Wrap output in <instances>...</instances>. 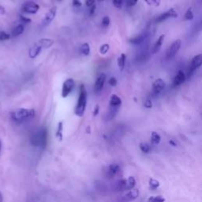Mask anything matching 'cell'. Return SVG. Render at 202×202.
I'll use <instances>...</instances> for the list:
<instances>
[{
  "label": "cell",
  "instance_id": "bcb514c9",
  "mask_svg": "<svg viewBox=\"0 0 202 202\" xmlns=\"http://www.w3.org/2000/svg\"><path fill=\"white\" fill-rule=\"evenodd\" d=\"M1 149H2V140H0V152H1Z\"/></svg>",
  "mask_w": 202,
  "mask_h": 202
},
{
  "label": "cell",
  "instance_id": "d4e9b609",
  "mask_svg": "<svg viewBox=\"0 0 202 202\" xmlns=\"http://www.w3.org/2000/svg\"><path fill=\"white\" fill-rule=\"evenodd\" d=\"M144 39H145V36H137V37H134V38L131 39V40H130V43L134 44H140L141 42H143Z\"/></svg>",
  "mask_w": 202,
  "mask_h": 202
},
{
  "label": "cell",
  "instance_id": "cb8c5ba5",
  "mask_svg": "<svg viewBox=\"0 0 202 202\" xmlns=\"http://www.w3.org/2000/svg\"><path fill=\"white\" fill-rule=\"evenodd\" d=\"M62 130H63V124L62 122H59L56 131V137L60 140H62Z\"/></svg>",
  "mask_w": 202,
  "mask_h": 202
},
{
  "label": "cell",
  "instance_id": "2e32d148",
  "mask_svg": "<svg viewBox=\"0 0 202 202\" xmlns=\"http://www.w3.org/2000/svg\"><path fill=\"white\" fill-rule=\"evenodd\" d=\"M164 38H165V35H164V34L160 36L158 40H157L156 42H155V45H154L153 48H152V54H156L160 51L161 47H162L163 44H164Z\"/></svg>",
  "mask_w": 202,
  "mask_h": 202
},
{
  "label": "cell",
  "instance_id": "8d00e7d4",
  "mask_svg": "<svg viewBox=\"0 0 202 202\" xmlns=\"http://www.w3.org/2000/svg\"><path fill=\"white\" fill-rule=\"evenodd\" d=\"M144 106H145V107H146V108H149V109L152 108V101L148 99V100H145V104H144Z\"/></svg>",
  "mask_w": 202,
  "mask_h": 202
},
{
  "label": "cell",
  "instance_id": "60d3db41",
  "mask_svg": "<svg viewBox=\"0 0 202 202\" xmlns=\"http://www.w3.org/2000/svg\"><path fill=\"white\" fill-rule=\"evenodd\" d=\"M99 111H100V106H99L98 104H96V105L95 106V107H94L93 113H92L93 116H96L99 114Z\"/></svg>",
  "mask_w": 202,
  "mask_h": 202
},
{
  "label": "cell",
  "instance_id": "7dc6e473",
  "mask_svg": "<svg viewBox=\"0 0 202 202\" xmlns=\"http://www.w3.org/2000/svg\"><path fill=\"white\" fill-rule=\"evenodd\" d=\"M99 1H104V0H99Z\"/></svg>",
  "mask_w": 202,
  "mask_h": 202
},
{
  "label": "cell",
  "instance_id": "8fae6325",
  "mask_svg": "<svg viewBox=\"0 0 202 202\" xmlns=\"http://www.w3.org/2000/svg\"><path fill=\"white\" fill-rule=\"evenodd\" d=\"M56 12H57V8L56 7H53L48 10L47 13H46L45 18L44 20V25H47L54 20L55 15H56Z\"/></svg>",
  "mask_w": 202,
  "mask_h": 202
},
{
  "label": "cell",
  "instance_id": "7a4b0ae2",
  "mask_svg": "<svg viewBox=\"0 0 202 202\" xmlns=\"http://www.w3.org/2000/svg\"><path fill=\"white\" fill-rule=\"evenodd\" d=\"M36 112L33 109L18 108L11 113V118L15 122H23L28 119H32L35 116Z\"/></svg>",
  "mask_w": 202,
  "mask_h": 202
},
{
  "label": "cell",
  "instance_id": "ba28073f",
  "mask_svg": "<svg viewBox=\"0 0 202 202\" xmlns=\"http://www.w3.org/2000/svg\"><path fill=\"white\" fill-rule=\"evenodd\" d=\"M120 166L118 164H112L107 167V170H105V175L109 179L115 177L120 171Z\"/></svg>",
  "mask_w": 202,
  "mask_h": 202
},
{
  "label": "cell",
  "instance_id": "ab89813d",
  "mask_svg": "<svg viewBox=\"0 0 202 202\" xmlns=\"http://www.w3.org/2000/svg\"><path fill=\"white\" fill-rule=\"evenodd\" d=\"M95 1L96 0H85V5L89 7H91L95 4Z\"/></svg>",
  "mask_w": 202,
  "mask_h": 202
},
{
  "label": "cell",
  "instance_id": "d590c367",
  "mask_svg": "<svg viewBox=\"0 0 202 202\" xmlns=\"http://www.w3.org/2000/svg\"><path fill=\"white\" fill-rule=\"evenodd\" d=\"M117 83H118L117 79L115 78V77H111L108 81V84L111 85V86H116Z\"/></svg>",
  "mask_w": 202,
  "mask_h": 202
},
{
  "label": "cell",
  "instance_id": "484cf974",
  "mask_svg": "<svg viewBox=\"0 0 202 202\" xmlns=\"http://www.w3.org/2000/svg\"><path fill=\"white\" fill-rule=\"evenodd\" d=\"M165 199L162 196H156V197H149L148 202H164Z\"/></svg>",
  "mask_w": 202,
  "mask_h": 202
},
{
  "label": "cell",
  "instance_id": "1f68e13d",
  "mask_svg": "<svg viewBox=\"0 0 202 202\" xmlns=\"http://www.w3.org/2000/svg\"><path fill=\"white\" fill-rule=\"evenodd\" d=\"M140 149L143 152H145V153H148V152H149V151H150V146H149L148 144L140 143Z\"/></svg>",
  "mask_w": 202,
  "mask_h": 202
},
{
  "label": "cell",
  "instance_id": "30bf717a",
  "mask_svg": "<svg viewBox=\"0 0 202 202\" xmlns=\"http://www.w3.org/2000/svg\"><path fill=\"white\" fill-rule=\"evenodd\" d=\"M165 82L163 79L159 78L154 81L153 85H152V89H153V92L155 94L160 93L165 88Z\"/></svg>",
  "mask_w": 202,
  "mask_h": 202
},
{
  "label": "cell",
  "instance_id": "83f0119b",
  "mask_svg": "<svg viewBox=\"0 0 202 202\" xmlns=\"http://www.w3.org/2000/svg\"><path fill=\"white\" fill-rule=\"evenodd\" d=\"M184 17H185V20L191 21L194 19V13H193L192 9L189 8L187 10V11L185 12V15H184Z\"/></svg>",
  "mask_w": 202,
  "mask_h": 202
},
{
  "label": "cell",
  "instance_id": "5b68a950",
  "mask_svg": "<svg viewBox=\"0 0 202 202\" xmlns=\"http://www.w3.org/2000/svg\"><path fill=\"white\" fill-rule=\"evenodd\" d=\"M40 10V6L34 2H26L22 5V10L25 13L35 14Z\"/></svg>",
  "mask_w": 202,
  "mask_h": 202
},
{
  "label": "cell",
  "instance_id": "836d02e7",
  "mask_svg": "<svg viewBox=\"0 0 202 202\" xmlns=\"http://www.w3.org/2000/svg\"><path fill=\"white\" fill-rule=\"evenodd\" d=\"M112 2H113L114 6H115L116 8L120 9L121 7H122V2H123V0H112Z\"/></svg>",
  "mask_w": 202,
  "mask_h": 202
},
{
  "label": "cell",
  "instance_id": "4fadbf2b",
  "mask_svg": "<svg viewBox=\"0 0 202 202\" xmlns=\"http://www.w3.org/2000/svg\"><path fill=\"white\" fill-rule=\"evenodd\" d=\"M185 74H184V72L182 70H179L175 77L174 80H173V85L174 86H179V85H182L185 81Z\"/></svg>",
  "mask_w": 202,
  "mask_h": 202
},
{
  "label": "cell",
  "instance_id": "ee69618b",
  "mask_svg": "<svg viewBox=\"0 0 202 202\" xmlns=\"http://www.w3.org/2000/svg\"><path fill=\"white\" fill-rule=\"evenodd\" d=\"M169 142H170V144H171V145H173V146H175L176 145V144L175 143V142L173 141V140H170Z\"/></svg>",
  "mask_w": 202,
  "mask_h": 202
},
{
  "label": "cell",
  "instance_id": "7402d4cb",
  "mask_svg": "<svg viewBox=\"0 0 202 202\" xmlns=\"http://www.w3.org/2000/svg\"><path fill=\"white\" fill-rule=\"evenodd\" d=\"M151 141L154 145H159L161 141L160 135L156 132H152L151 134Z\"/></svg>",
  "mask_w": 202,
  "mask_h": 202
},
{
  "label": "cell",
  "instance_id": "603a6c76",
  "mask_svg": "<svg viewBox=\"0 0 202 202\" xmlns=\"http://www.w3.org/2000/svg\"><path fill=\"white\" fill-rule=\"evenodd\" d=\"M90 45H89L88 43H85V44H82L81 47V53L83 54L84 55H86V56L89 55V54H90Z\"/></svg>",
  "mask_w": 202,
  "mask_h": 202
},
{
  "label": "cell",
  "instance_id": "f6af8a7d",
  "mask_svg": "<svg viewBox=\"0 0 202 202\" xmlns=\"http://www.w3.org/2000/svg\"><path fill=\"white\" fill-rule=\"evenodd\" d=\"M0 202H2V196L1 193H0Z\"/></svg>",
  "mask_w": 202,
  "mask_h": 202
},
{
  "label": "cell",
  "instance_id": "c3c4849f",
  "mask_svg": "<svg viewBox=\"0 0 202 202\" xmlns=\"http://www.w3.org/2000/svg\"><path fill=\"white\" fill-rule=\"evenodd\" d=\"M59 1H62V0H59Z\"/></svg>",
  "mask_w": 202,
  "mask_h": 202
},
{
  "label": "cell",
  "instance_id": "b9f144b4",
  "mask_svg": "<svg viewBox=\"0 0 202 202\" xmlns=\"http://www.w3.org/2000/svg\"><path fill=\"white\" fill-rule=\"evenodd\" d=\"M96 8V4H94V5H92V7H91L90 10H89V13H90V15H93V13H95Z\"/></svg>",
  "mask_w": 202,
  "mask_h": 202
},
{
  "label": "cell",
  "instance_id": "52a82bcc",
  "mask_svg": "<svg viewBox=\"0 0 202 202\" xmlns=\"http://www.w3.org/2000/svg\"><path fill=\"white\" fill-rule=\"evenodd\" d=\"M176 17H178V13L175 10V9L170 8L167 12L158 16V17L155 19V22L156 23H161V22H164V21H166L168 18H176Z\"/></svg>",
  "mask_w": 202,
  "mask_h": 202
},
{
  "label": "cell",
  "instance_id": "7c38bea8",
  "mask_svg": "<svg viewBox=\"0 0 202 202\" xmlns=\"http://www.w3.org/2000/svg\"><path fill=\"white\" fill-rule=\"evenodd\" d=\"M39 47H40L41 48H49V47H52L54 44H55V40H52V39H48V38H43L40 39V40L36 43Z\"/></svg>",
  "mask_w": 202,
  "mask_h": 202
},
{
  "label": "cell",
  "instance_id": "6da1fadb",
  "mask_svg": "<svg viewBox=\"0 0 202 202\" xmlns=\"http://www.w3.org/2000/svg\"><path fill=\"white\" fill-rule=\"evenodd\" d=\"M86 104H87V91H86L85 85H81L80 94H79L77 106L74 110V113L78 117H82L85 114Z\"/></svg>",
  "mask_w": 202,
  "mask_h": 202
},
{
  "label": "cell",
  "instance_id": "4316f807",
  "mask_svg": "<svg viewBox=\"0 0 202 202\" xmlns=\"http://www.w3.org/2000/svg\"><path fill=\"white\" fill-rule=\"evenodd\" d=\"M149 186L152 190H156L160 186V182L154 179H150L149 180Z\"/></svg>",
  "mask_w": 202,
  "mask_h": 202
},
{
  "label": "cell",
  "instance_id": "9c48e42d",
  "mask_svg": "<svg viewBox=\"0 0 202 202\" xmlns=\"http://www.w3.org/2000/svg\"><path fill=\"white\" fill-rule=\"evenodd\" d=\"M106 79H107L106 74H102L99 76L98 78L96 81L95 85H94V92L98 93V92H100V91L102 90L104 86V84H105Z\"/></svg>",
  "mask_w": 202,
  "mask_h": 202
},
{
  "label": "cell",
  "instance_id": "f1b7e54d",
  "mask_svg": "<svg viewBox=\"0 0 202 202\" xmlns=\"http://www.w3.org/2000/svg\"><path fill=\"white\" fill-rule=\"evenodd\" d=\"M146 3L149 6H152V7H157L160 5L161 0H145Z\"/></svg>",
  "mask_w": 202,
  "mask_h": 202
},
{
  "label": "cell",
  "instance_id": "ffe728a7",
  "mask_svg": "<svg viewBox=\"0 0 202 202\" xmlns=\"http://www.w3.org/2000/svg\"><path fill=\"white\" fill-rule=\"evenodd\" d=\"M126 60V55L122 53L120 56L118 58V67H119L120 71H122L125 68Z\"/></svg>",
  "mask_w": 202,
  "mask_h": 202
},
{
  "label": "cell",
  "instance_id": "74e56055",
  "mask_svg": "<svg viewBox=\"0 0 202 202\" xmlns=\"http://www.w3.org/2000/svg\"><path fill=\"white\" fill-rule=\"evenodd\" d=\"M137 1L138 0H127V5L129 7H134V6H135L137 4Z\"/></svg>",
  "mask_w": 202,
  "mask_h": 202
},
{
  "label": "cell",
  "instance_id": "ac0fdd59",
  "mask_svg": "<svg viewBox=\"0 0 202 202\" xmlns=\"http://www.w3.org/2000/svg\"><path fill=\"white\" fill-rule=\"evenodd\" d=\"M109 104H110V107H119V106L122 104V100L119 96H117L116 94H113V95L111 96Z\"/></svg>",
  "mask_w": 202,
  "mask_h": 202
},
{
  "label": "cell",
  "instance_id": "e575fe53",
  "mask_svg": "<svg viewBox=\"0 0 202 202\" xmlns=\"http://www.w3.org/2000/svg\"><path fill=\"white\" fill-rule=\"evenodd\" d=\"M20 20H21V22H23V23H25V24L31 23V22H32V20H31L30 18L26 17L25 16H23V15H20Z\"/></svg>",
  "mask_w": 202,
  "mask_h": 202
},
{
  "label": "cell",
  "instance_id": "277c9868",
  "mask_svg": "<svg viewBox=\"0 0 202 202\" xmlns=\"http://www.w3.org/2000/svg\"><path fill=\"white\" fill-rule=\"evenodd\" d=\"M74 86H75V82H74V79L68 78L63 82L62 84V98H67L70 92L73 91Z\"/></svg>",
  "mask_w": 202,
  "mask_h": 202
},
{
  "label": "cell",
  "instance_id": "7bdbcfd3",
  "mask_svg": "<svg viewBox=\"0 0 202 202\" xmlns=\"http://www.w3.org/2000/svg\"><path fill=\"white\" fill-rule=\"evenodd\" d=\"M6 13V10L3 7L0 6V15H4Z\"/></svg>",
  "mask_w": 202,
  "mask_h": 202
},
{
  "label": "cell",
  "instance_id": "d6986e66",
  "mask_svg": "<svg viewBox=\"0 0 202 202\" xmlns=\"http://www.w3.org/2000/svg\"><path fill=\"white\" fill-rule=\"evenodd\" d=\"M125 184H126V190H132L134 189V186L136 185V180L134 177L131 176L127 179H125Z\"/></svg>",
  "mask_w": 202,
  "mask_h": 202
},
{
  "label": "cell",
  "instance_id": "4dcf8cb0",
  "mask_svg": "<svg viewBox=\"0 0 202 202\" xmlns=\"http://www.w3.org/2000/svg\"><path fill=\"white\" fill-rule=\"evenodd\" d=\"M10 39V34L7 33L5 31H0V40H1V41L9 40Z\"/></svg>",
  "mask_w": 202,
  "mask_h": 202
},
{
  "label": "cell",
  "instance_id": "f35d334b",
  "mask_svg": "<svg viewBox=\"0 0 202 202\" xmlns=\"http://www.w3.org/2000/svg\"><path fill=\"white\" fill-rule=\"evenodd\" d=\"M72 3H73V6H74V7H81L82 5V2L81 0H73Z\"/></svg>",
  "mask_w": 202,
  "mask_h": 202
},
{
  "label": "cell",
  "instance_id": "3957f363",
  "mask_svg": "<svg viewBox=\"0 0 202 202\" xmlns=\"http://www.w3.org/2000/svg\"><path fill=\"white\" fill-rule=\"evenodd\" d=\"M47 132L46 129H40L32 135L31 138V143L34 146L40 148H44L47 145Z\"/></svg>",
  "mask_w": 202,
  "mask_h": 202
},
{
  "label": "cell",
  "instance_id": "9a60e30c",
  "mask_svg": "<svg viewBox=\"0 0 202 202\" xmlns=\"http://www.w3.org/2000/svg\"><path fill=\"white\" fill-rule=\"evenodd\" d=\"M139 196V190L137 189H132L131 190V191L125 195L124 197L123 200L124 202H129L131 201V200H134L137 198V197Z\"/></svg>",
  "mask_w": 202,
  "mask_h": 202
},
{
  "label": "cell",
  "instance_id": "d6a6232c",
  "mask_svg": "<svg viewBox=\"0 0 202 202\" xmlns=\"http://www.w3.org/2000/svg\"><path fill=\"white\" fill-rule=\"evenodd\" d=\"M110 22H111L110 17L106 16V17H104L102 20V26L104 27V28H107V27L110 25Z\"/></svg>",
  "mask_w": 202,
  "mask_h": 202
},
{
  "label": "cell",
  "instance_id": "44dd1931",
  "mask_svg": "<svg viewBox=\"0 0 202 202\" xmlns=\"http://www.w3.org/2000/svg\"><path fill=\"white\" fill-rule=\"evenodd\" d=\"M24 30H25V28H24V25L22 24H20V25H17L14 29L12 32V36L13 37H18V36L22 35L24 32Z\"/></svg>",
  "mask_w": 202,
  "mask_h": 202
},
{
  "label": "cell",
  "instance_id": "f546056e",
  "mask_svg": "<svg viewBox=\"0 0 202 202\" xmlns=\"http://www.w3.org/2000/svg\"><path fill=\"white\" fill-rule=\"evenodd\" d=\"M109 49H110V45L108 44H104L103 45H101V47H100V53L101 55H105L108 52Z\"/></svg>",
  "mask_w": 202,
  "mask_h": 202
},
{
  "label": "cell",
  "instance_id": "8992f818",
  "mask_svg": "<svg viewBox=\"0 0 202 202\" xmlns=\"http://www.w3.org/2000/svg\"><path fill=\"white\" fill-rule=\"evenodd\" d=\"M181 44H182V41H181V40H177L172 43V44L170 46L168 51H167V59H173V58L177 55V53L179 52V50H180Z\"/></svg>",
  "mask_w": 202,
  "mask_h": 202
},
{
  "label": "cell",
  "instance_id": "e0dca14e",
  "mask_svg": "<svg viewBox=\"0 0 202 202\" xmlns=\"http://www.w3.org/2000/svg\"><path fill=\"white\" fill-rule=\"evenodd\" d=\"M42 48L40 47H39L37 44H34L28 52V56L30 59H36L39 55H40V52H41Z\"/></svg>",
  "mask_w": 202,
  "mask_h": 202
},
{
  "label": "cell",
  "instance_id": "5bb4252c",
  "mask_svg": "<svg viewBox=\"0 0 202 202\" xmlns=\"http://www.w3.org/2000/svg\"><path fill=\"white\" fill-rule=\"evenodd\" d=\"M201 63H202V55H200V54H199V55H196V56H194V58H193L192 62H191V64L190 66V67L192 68L193 70L195 71L197 69H198L199 67L201 66Z\"/></svg>",
  "mask_w": 202,
  "mask_h": 202
}]
</instances>
